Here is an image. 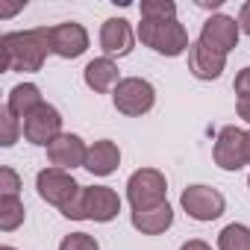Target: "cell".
<instances>
[{"label": "cell", "instance_id": "cell-28", "mask_svg": "<svg viewBox=\"0 0 250 250\" xmlns=\"http://www.w3.org/2000/svg\"><path fill=\"white\" fill-rule=\"evenodd\" d=\"M180 250H212L203 238H188V241H183L180 244Z\"/></svg>", "mask_w": 250, "mask_h": 250}, {"label": "cell", "instance_id": "cell-15", "mask_svg": "<svg viewBox=\"0 0 250 250\" xmlns=\"http://www.w3.org/2000/svg\"><path fill=\"white\" fill-rule=\"evenodd\" d=\"M83 83H85L94 94H106V91H115V88H118L121 71H118L115 59L97 56V59H91V62L83 68Z\"/></svg>", "mask_w": 250, "mask_h": 250}, {"label": "cell", "instance_id": "cell-7", "mask_svg": "<svg viewBox=\"0 0 250 250\" xmlns=\"http://www.w3.org/2000/svg\"><path fill=\"white\" fill-rule=\"evenodd\" d=\"M59 136H62V115H59L56 106L42 103L33 115L24 118V139H27L30 145L47 150V145H50L53 139H59Z\"/></svg>", "mask_w": 250, "mask_h": 250}, {"label": "cell", "instance_id": "cell-26", "mask_svg": "<svg viewBox=\"0 0 250 250\" xmlns=\"http://www.w3.org/2000/svg\"><path fill=\"white\" fill-rule=\"evenodd\" d=\"M238 27H241V33H247V36H250V0H247V3H241V12H238Z\"/></svg>", "mask_w": 250, "mask_h": 250}, {"label": "cell", "instance_id": "cell-23", "mask_svg": "<svg viewBox=\"0 0 250 250\" xmlns=\"http://www.w3.org/2000/svg\"><path fill=\"white\" fill-rule=\"evenodd\" d=\"M59 250H100V244L88 232H71L59 241Z\"/></svg>", "mask_w": 250, "mask_h": 250}, {"label": "cell", "instance_id": "cell-27", "mask_svg": "<svg viewBox=\"0 0 250 250\" xmlns=\"http://www.w3.org/2000/svg\"><path fill=\"white\" fill-rule=\"evenodd\" d=\"M235 112H238V118H241L244 124H250V97L238 100V103H235Z\"/></svg>", "mask_w": 250, "mask_h": 250}, {"label": "cell", "instance_id": "cell-13", "mask_svg": "<svg viewBox=\"0 0 250 250\" xmlns=\"http://www.w3.org/2000/svg\"><path fill=\"white\" fill-rule=\"evenodd\" d=\"M83 200H85V221L109 224L121 212V197L109 186H83Z\"/></svg>", "mask_w": 250, "mask_h": 250}, {"label": "cell", "instance_id": "cell-30", "mask_svg": "<svg viewBox=\"0 0 250 250\" xmlns=\"http://www.w3.org/2000/svg\"><path fill=\"white\" fill-rule=\"evenodd\" d=\"M24 9V3H18V6H3L0 9V18H9V15H15V12H21Z\"/></svg>", "mask_w": 250, "mask_h": 250}, {"label": "cell", "instance_id": "cell-17", "mask_svg": "<svg viewBox=\"0 0 250 250\" xmlns=\"http://www.w3.org/2000/svg\"><path fill=\"white\" fill-rule=\"evenodd\" d=\"M130 224H133L142 235H162V232L171 229V224H174V209H171V203H159V206H153V209L130 212Z\"/></svg>", "mask_w": 250, "mask_h": 250}, {"label": "cell", "instance_id": "cell-22", "mask_svg": "<svg viewBox=\"0 0 250 250\" xmlns=\"http://www.w3.org/2000/svg\"><path fill=\"white\" fill-rule=\"evenodd\" d=\"M0 127H3V136H0V145H3V147H12V145L24 136V121L15 118L6 106L0 109Z\"/></svg>", "mask_w": 250, "mask_h": 250}, {"label": "cell", "instance_id": "cell-12", "mask_svg": "<svg viewBox=\"0 0 250 250\" xmlns=\"http://www.w3.org/2000/svg\"><path fill=\"white\" fill-rule=\"evenodd\" d=\"M85 156H88V145L77 136V133H62L59 139H53L47 145V159L53 168L62 171H74V168H85Z\"/></svg>", "mask_w": 250, "mask_h": 250}, {"label": "cell", "instance_id": "cell-16", "mask_svg": "<svg viewBox=\"0 0 250 250\" xmlns=\"http://www.w3.org/2000/svg\"><path fill=\"white\" fill-rule=\"evenodd\" d=\"M121 165V147L112 139H100L94 145H88V156H85V171L94 177H109L115 174Z\"/></svg>", "mask_w": 250, "mask_h": 250}, {"label": "cell", "instance_id": "cell-24", "mask_svg": "<svg viewBox=\"0 0 250 250\" xmlns=\"http://www.w3.org/2000/svg\"><path fill=\"white\" fill-rule=\"evenodd\" d=\"M21 177H18V171L15 168H9V165H3L0 168V194H12V197H18L21 194Z\"/></svg>", "mask_w": 250, "mask_h": 250}, {"label": "cell", "instance_id": "cell-2", "mask_svg": "<svg viewBox=\"0 0 250 250\" xmlns=\"http://www.w3.org/2000/svg\"><path fill=\"white\" fill-rule=\"evenodd\" d=\"M136 36H139V42L145 47H150V50H156L159 56H168V59L183 56L191 47L188 30L177 18L174 21H142L139 30H136Z\"/></svg>", "mask_w": 250, "mask_h": 250}, {"label": "cell", "instance_id": "cell-9", "mask_svg": "<svg viewBox=\"0 0 250 250\" xmlns=\"http://www.w3.org/2000/svg\"><path fill=\"white\" fill-rule=\"evenodd\" d=\"M238 36H241L238 21L218 12V15H209V18L203 21V30H200V39H197V42H203L206 47L221 50V53L227 56V53H232V50L238 47Z\"/></svg>", "mask_w": 250, "mask_h": 250}, {"label": "cell", "instance_id": "cell-25", "mask_svg": "<svg viewBox=\"0 0 250 250\" xmlns=\"http://www.w3.org/2000/svg\"><path fill=\"white\" fill-rule=\"evenodd\" d=\"M232 88H235L238 100L250 97V68H241V71L235 74V83H232Z\"/></svg>", "mask_w": 250, "mask_h": 250}, {"label": "cell", "instance_id": "cell-1", "mask_svg": "<svg viewBox=\"0 0 250 250\" xmlns=\"http://www.w3.org/2000/svg\"><path fill=\"white\" fill-rule=\"evenodd\" d=\"M50 53V27L15 30L0 36V71L36 74L44 68Z\"/></svg>", "mask_w": 250, "mask_h": 250}, {"label": "cell", "instance_id": "cell-29", "mask_svg": "<svg viewBox=\"0 0 250 250\" xmlns=\"http://www.w3.org/2000/svg\"><path fill=\"white\" fill-rule=\"evenodd\" d=\"M221 3L224 0H197V6H203V9H221Z\"/></svg>", "mask_w": 250, "mask_h": 250}, {"label": "cell", "instance_id": "cell-11", "mask_svg": "<svg viewBox=\"0 0 250 250\" xmlns=\"http://www.w3.org/2000/svg\"><path fill=\"white\" fill-rule=\"evenodd\" d=\"M136 30L130 27L127 18H106L100 27V50L103 56L115 59V56H127L136 47Z\"/></svg>", "mask_w": 250, "mask_h": 250}, {"label": "cell", "instance_id": "cell-3", "mask_svg": "<svg viewBox=\"0 0 250 250\" xmlns=\"http://www.w3.org/2000/svg\"><path fill=\"white\" fill-rule=\"evenodd\" d=\"M127 200L133 212L153 209L159 203H168V180L156 168H139L127 180Z\"/></svg>", "mask_w": 250, "mask_h": 250}, {"label": "cell", "instance_id": "cell-32", "mask_svg": "<svg viewBox=\"0 0 250 250\" xmlns=\"http://www.w3.org/2000/svg\"><path fill=\"white\" fill-rule=\"evenodd\" d=\"M0 250H18V247H12V244H3V247H0Z\"/></svg>", "mask_w": 250, "mask_h": 250}, {"label": "cell", "instance_id": "cell-5", "mask_svg": "<svg viewBox=\"0 0 250 250\" xmlns=\"http://www.w3.org/2000/svg\"><path fill=\"white\" fill-rule=\"evenodd\" d=\"M180 206L183 212L191 218V221H200V224H209V221H218L224 212H227V197L212 188V186H188L183 194H180Z\"/></svg>", "mask_w": 250, "mask_h": 250}, {"label": "cell", "instance_id": "cell-4", "mask_svg": "<svg viewBox=\"0 0 250 250\" xmlns=\"http://www.w3.org/2000/svg\"><path fill=\"white\" fill-rule=\"evenodd\" d=\"M112 103L121 115L127 118H142L156 106V88L145 77H124L118 88L112 91Z\"/></svg>", "mask_w": 250, "mask_h": 250}, {"label": "cell", "instance_id": "cell-19", "mask_svg": "<svg viewBox=\"0 0 250 250\" xmlns=\"http://www.w3.org/2000/svg\"><path fill=\"white\" fill-rule=\"evenodd\" d=\"M27 212H24V203L21 197H12V194H0V229L3 232H12L24 224Z\"/></svg>", "mask_w": 250, "mask_h": 250}, {"label": "cell", "instance_id": "cell-18", "mask_svg": "<svg viewBox=\"0 0 250 250\" xmlns=\"http://www.w3.org/2000/svg\"><path fill=\"white\" fill-rule=\"evenodd\" d=\"M44 103V97H42V88L36 85V83H18L12 91H9V97H6V109L15 115V118H27V115H33L39 106Z\"/></svg>", "mask_w": 250, "mask_h": 250}, {"label": "cell", "instance_id": "cell-20", "mask_svg": "<svg viewBox=\"0 0 250 250\" xmlns=\"http://www.w3.org/2000/svg\"><path fill=\"white\" fill-rule=\"evenodd\" d=\"M218 250H250V227L247 224H227L218 232Z\"/></svg>", "mask_w": 250, "mask_h": 250}, {"label": "cell", "instance_id": "cell-10", "mask_svg": "<svg viewBox=\"0 0 250 250\" xmlns=\"http://www.w3.org/2000/svg\"><path fill=\"white\" fill-rule=\"evenodd\" d=\"M50 50L59 59H80L88 50V30L77 21H62L50 27Z\"/></svg>", "mask_w": 250, "mask_h": 250}, {"label": "cell", "instance_id": "cell-33", "mask_svg": "<svg viewBox=\"0 0 250 250\" xmlns=\"http://www.w3.org/2000/svg\"><path fill=\"white\" fill-rule=\"evenodd\" d=\"M247 188H250V177H247Z\"/></svg>", "mask_w": 250, "mask_h": 250}, {"label": "cell", "instance_id": "cell-31", "mask_svg": "<svg viewBox=\"0 0 250 250\" xmlns=\"http://www.w3.org/2000/svg\"><path fill=\"white\" fill-rule=\"evenodd\" d=\"M244 145H247V162H250V130H244Z\"/></svg>", "mask_w": 250, "mask_h": 250}, {"label": "cell", "instance_id": "cell-14", "mask_svg": "<svg viewBox=\"0 0 250 250\" xmlns=\"http://www.w3.org/2000/svg\"><path fill=\"white\" fill-rule=\"evenodd\" d=\"M224 68H227V56L221 50H212L203 42H191V47H188V71L197 80L212 83V80H218L224 74Z\"/></svg>", "mask_w": 250, "mask_h": 250}, {"label": "cell", "instance_id": "cell-6", "mask_svg": "<svg viewBox=\"0 0 250 250\" xmlns=\"http://www.w3.org/2000/svg\"><path fill=\"white\" fill-rule=\"evenodd\" d=\"M36 188H39V197H42L44 203L62 209V206H68V203L80 194L83 186L74 180L71 171H62V168H53V165H50V168L39 171V177H36Z\"/></svg>", "mask_w": 250, "mask_h": 250}, {"label": "cell", "instance_id": "cell-21", "mask_svg": "<svg viewBox=\"0 0 250 250\" xmlns=\"http://www.w3.org/2000/svg\"><path fill=\"white\" fill-rule=\"evenodd\" d=\"M142 21H174L177 3L174 0H142Z\"/></svg>", "mask_w": 250, "mask_h": 250}, {"label": "cell", "instance_id": "cell-8", "mask_svg": "<svg viewBox=\"0 0 250 250\" xmlns=\"http://www.w3.org/2000/svg\"><path fill=\"white\" fill-rule=\"evenodd\" d=\"M212 159L221 171H241L247 162V145H244V130L238 127H224L215 139Z\"/></svg>", "mask_w": 250, "mask_h": 250}]
</instances>
